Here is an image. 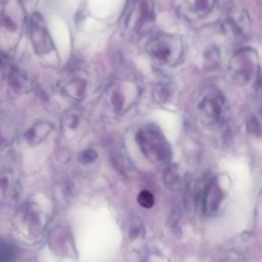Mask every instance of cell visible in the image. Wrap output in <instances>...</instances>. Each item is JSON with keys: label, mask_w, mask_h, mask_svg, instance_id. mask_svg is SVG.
I'll use <instances>...</instances> for the list:
<instances>
[{"label": "cell", "mask_w": 262, "mask_h": 262, "mask_svg": "<svg viewBox=\"0 0 262 262\" xmlns=\"http://www.w3.org/2000/svg\"><path fill=\"white\" fill-rule=\"evenodd\" d=\"M97 159H98L97 151L94 148H91V147L83 149L78 156L79 162L84 166L94 164L97 161Z\"/></svg>", "instance_id": "21"}, {"label": "cell", "mask_w": 262, "mask_h": 262, "mask_svg": "<svg viewBox=\"0 0 262 262\" xmlns=\"http://www.w3.org/2000/svg\"><path fill=\"white\" fill-rule=\"evenodd\" d=\"M227 110L223 93L214 86H206L195 95L194 112L199 122L206 128L221 127L226 120Z\"/></svg>", "instance_id": "2"}, {"label": "cell", "mask_w": 262, "mask_h": 262, "mask_svg": "<svg viewBox=\"0 0 262 262\" xmlns=\"http://www.w3.org/2000/svg\"><path fill=\"white\" fill-rule=\"evenodd\" d=\"M155 23L152 0H129L124 16V29L130 36L147 33Z\"/></svg>", "instance_id": "7"}, {"label": "cell", "mask_w": 262, "mask_h": 262, "mask_svg": "<svg viewBox=\"0 0 262 262\" xmlns=\"http://www.w3.org/2000/svg\"><path fill=\"white\" fill-rule=\"evenodd\" d=\"M223 200V191L216 180H209L202 190V207L206 214L215 213Z\"/></svg>", "instance_id": "15"}, {"label": "cell", "mask_w": 262, "mask_h": 262, "mask_svg": "<svg viewBox=\"0 0 262 262\" xmlns=\"http://www.w3.org/2000/svg\"><path fill=\"white\" fill-rule=\"evenodd\" d=\"M48 221L49 211L37 199L28 201L15 216L17 231L28 239L38 238L46 228Z\"/></svg>", "instance_id": "4"}, {"label": "cell", "mask_w": 262, "mask_h": 262, "mask_svg": "<svg viewBox=\"0 0 262 262\" xmlns=\"http://www.w3.org/2000/svg\"><path fill=\"white\" fill-rule=\"evenodd\" d=\"M139 94L140 87L134 80L119 78L106 87L103 99L111 113L121 116L136 102Z\"/></svg>", "instance_id": "6"}, {"label": "cell", "mask_w": 262, "mask_h": 262, "mask_svg": "<svg viewBox=\"0 0 262 262\" xmlns=\"http://www.w3.org/2000/svg\"><path fill=\"white\" fill-rule=\"evenodd\" d=\"M225 35L233 40L245 39L251 30V20L247 10L241 6H231L222 21Z\"/></svg>", "instance_id": "10"}, {"label": "cell", "mask_w": 262, "mask_h": 262, "mask_svg": "<svg viewBox=\"0 0 262 262\" xmlns=\"http://www.w3.org/2000/svg\"><path fill=\"white\" fill-rule=\"evenodd\" d=\"M19 250L9 241H0V262H16Z\"/></svg>", "instance_id": "18"}, {"label": "cell", "mask_w": 262, "mask_h": 262, "mask_svg": "<svg viewBox=\"0 0 262 262\" xmlns=\"http://www.w3.org/2000/svg\"><path fill=\"white\" fill-rule=\"evenodd\" d=\"M26 26V10L21 0L0 3V54L12 52L21 40Z\"/></svg>", "instance_id": "1"}, {"label": "cell", "mask_w": 262, "mask_h": 262, "mask_svg": "<svg viewBox=\"0 0 262 262\" xmlns=\"http://www.w3.org/2000/svg\"><path fill=\"white\" fill-rule=\"evenodd\" d=\"M54 130V125L49 121H38L31 125L23 134L25 143L29 146H36L47 139L49 134Z\"/></svg>", "instance_id": "16"}, {"label": "cell", "mask_w": 262, "mask_h": 262, "mask_svg": "<svg viewBox=\"0 0 262 262\" xmlns=\"http://www.w3.org/2000/svg\"><path fill=\"white\" fill-rule=\"evenodd\" d=\"M219 0H182V13L190 20H202L213 13Z\"/></svg>", "instance_id": "13"}, {"label": "cell", "mask_w": 262, "mask_h": 262, "mask_svg": "<svg viewBox=\"0 0 262 262\" xmlns=\"http://www.w3.org/2000/svg\"><path fill=\"white\" fill-rule=\"evenodd\" d=\"M21 194V182L17 174L9 169H0V207L15 204Z\"/></svg>", "instance_id": "11"}, {"label": "cell", "mask_w": 262, "mask_h": 262, "mask_svg": "<svg viewBox=\"0 0 262 262\" xmlns=\"http://www.w3.org/2000/svg\"><path fill=\"white\" fill-rule=\"evenodd\" d=\"M148 56L159 64L177 66L184 55V43L179 36L161 33L152 36L145 46Z\"/></svg>", "instance_id": "5"}, {"label": "cell", "mask_w": 262, "mask_h": 262, "mask_svg": "<svg viewBox=\"0 0 262 262\" xmlns=\"http://www.w3.org/2000/svg\"><path fill=\"white\" fill-rule=\"evenodd\" d=\"M60 124L66 135H75L77 132L83 131L84 117L79 110L72 108L63 114Z\"/></svg>", "instance_id": "17"}, {"label": "cell", "mask_w": 262, "mask_h": 262, "mask_svg": "<svg viewBox=\"0 0 262 262\" xmlns=\"http://www.w3.org/2000/svg\"><path fill=\"white\" fill-rule=\"evenodd\" d=\"M141 262H165V260L159 254L152 253V254H148L147 256H145Z\"/></svg>", "instance_id": "24"}, {"label": "cell", "mask_w": 262, "mask_h": 262, "mask_svg": "<svg viewBox=\"0 0 262 262\" xmlns=\"http://www.w3.org/2000/svg\"><path fill=\"white\" fill-rule=\"evenodd\" d=\"M29 37L34 51L39 55H46L53 51L54 43L43 16L34 12L29 19Z\"/></svg>", "instance_id": "9"}, {"label": "cell", "mask_w": 262, "mask_h": 262, "mask_svg": "<svg viewBox=\"0 0 262 262\" xmlns=\"http://www.w3.org/2000/svg\"><path fill=\"white\" fill-rule=\"evenodd\" d=\"M57 196L61 199L62 202H71L74 195V187L70 182H62L57 186Z\"/></svg>", "instance_id": "22"}, {"label": "cell", "mask_w": 262, "mask_h": 262, "mask_svg": "<svg viewBox=\"0 0 262 262\" xmlns=\"http://www.w3.org/2000/svg\"><path fill=\"white\" fill-rule=\"evenodd\" d=\"M230 79L238 85H247L257 81L259 75V56L256 50L250 47L241 48L228 62Z\"/></svg>", "instance_id": "8"}, {"label": "cell", "mask_w": 262, "mask_h": 262, "mask_svg": "<svg viewBox=\"0 0 262 262\" xmlns=\"http://www.w3.org/2000/svg\"><path fill=\"white\" fill-rule=\"evenodd\" d=\"M143 231H144V227L141 220L136 216L131 217L130 223H129V230H128L129 238L131 241H135L143 234Z\"/></svg>", "instance_id": "20"}, {"label": "cell", "mask_w": 262, "mask_h": 262, "mask_svg": "<svg viewBox=\"0 0 262 262\" xmlns=\"http://www.w3.org/2000/svg\"><path fill=\"white\" fill-rule=\"evenodd\" d=\"M137 145L144 158L154 165L167 164L172 156L171 146L155 125L142 126L135 136Z\"/></svg>", "instance_id": "3"}, {"label": "cell", "mask_w": 262, "mask_h": 262, "mask_svg": "<svg viewBox=\"0 0 262 262\" xmlns=\"http://www.w3.org/2000/svg\"><path fill=\"white\" fill-rule=\"evenodd\" d=\"M137 202L143 208H150L155 204V198L150 191L142 190L137 196Z\"/></svg>", "instance_id": "23"}, {"label": "cell", "mask_w": 262, "mask_h": 262, "mask_svg": "<svg viewBox=\"0 0 262 262\" xmlns=\"http://www.w3.org/2000/svg\"><path fill=\"white\" fill-rule=\"evenodd\" d=\"M7 90L11 95H20L31 91L33 82L30 76L18 67H10L6 74Z\"/></svg>", "instance_id": "14"}, {"label": "cell", "mask_w": 262, "mask_h": 262, "mask_svg": "<svg viewBox=\"0 0 262 262\" xmlns=\"http://www.w3.org/2000/svg\"><path fill=\"white\" fill-rule=\"evenodd\" d=\"M164 179L168 187H170L171 189L177 188L181 182V175L179 173V170L176 167L168 168L166 170Z\"/></svg>", "instance_id": "19"}, {"label": "cell", "mask_w": 262, "mask_h": 262, "mask_svg": "<svg viewBox=\"0 0 262 262\" xmlns=\"http://www.w3.org/2000/svg\"><path fill=\"white\" fill-rule=\"evenodd\" d=\"M89 88V78L83 70L72 72L61 83L60 91L69 99L81 101L87 95Z\"/></svg>", "instance_id": "12"}, {"label": "cell", "mask_w": 262, "mask_h": 262, "mask_svg": "<svg viewBox=\"0 0 262 262\" xmlns=\"http://www.w3.org/2000/svg\"><path fill=\"white\" fill-rule=\"evenodd\" d=\"M7 71L4 70V62H3V59L1 58L0 56V75H5Z\"/></svg>", "instance_id": "25"}]
</instances>
